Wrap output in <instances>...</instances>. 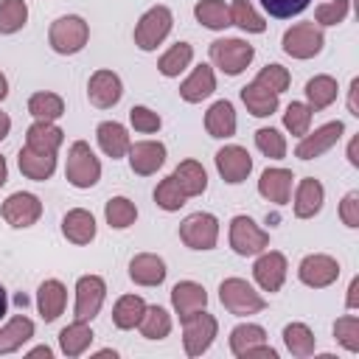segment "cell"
Returning <instances> with one entry per match:
<instances>
[{"label": "cell", "mask_w": 359, "mask_h": 359, "mask_svg": "<svg viewBox=\"0 0 359 359\" xmlns=\"http://www.w3.org/2000/svg\"><path fill=\"white\" fill-rule=\"evenodd\" d=\"M65 180L73 188H93L101 180V160L95 157V151L90 149L87 140H76L67 149V163H65Z\"/></svg>", "instance_id": "cell-1"}, {"label": "cell", "mask_w": 359, "mask_h": 359, "mask_svg": "<svg viewBox=\"0 0 359 359\" xmlns=\"http://www.w3.org/2000/svg\"><path fill=\"white\" fill-rule=\"evenodd\" d=\"M87 39H90V25L79 14H65V17H59V20L50 22L48 42H50V48L59 56H73V53L84 50Z\"/></svg>", "instance_id": "cell-2"}, {"label": "cell", "mask_w": 359, "mask_h": 359, "mask_svg": "<svg viewBox=\"0 0 359 359\" xmlns=\"http://www.w3.org/2000/svg\"><path fill=\"white\" fill-rule=\"evenodd\" d=\"M210 62L213 67H219L224 76H238L250 67V62L255 59V48L238 36H224V39H213L210 48Z\"/></svg>", "instance_id": "cell-3"}, {"label": "cell", "mask_w": 359, "mask_h": 359, "mask_svg": "<svg viewBox=\"0 0 359 359\" xmlns=\"http://www.w3.org/2000/svg\"><path fill=\"white\" fill-rule=\"evenodd\" d=\"M219 300L236 317H250L266 309V300L261 297V292H255V286L247 283L244 278H224L219 283Z\"/></svg>", "instance_id": "cell-4"}, {"label": "cell", "mask_w": 359, "mask_h": 359, "mask_svg": "<svg viewBox=\"0 0 359 359\" xmlns=\"http://www.w3.org/2000/svg\"><path fill=\"white\" fill-rule=\"evenodd\" d=\"M174 25V14L168 6H151L149 11L140 14L137 25H135V45L140 50H157V45H163V39L171 34Z\"/></svg>", "instance_id": "cell-5"}, {"label": "cell", "mask_w": 359, "mask_h": 359, "mask_svg": "<svg viewBox=\"0 0 359 359\" xmlns=\"http://www.w3.org/2000/svg\"><path fill=\"white\" fill-rule=\"evenodd\" d=\"M280 45H283V53L286 56L303 62V59H314L323 50L325 34H323V28L317 22H294L292 28H286Z\"/></svg>", "instance_id": "cell-6"}, {"label": "cell", "mask_w": 359, "mask_h": 359, "mask_svg": "<svg viewBox=\"0 0 359 359\" xmlns=\"http://www.w3.org/2000/svg\"><path fill=\"white\" fill-rule=\"evenodd\" d=\"M180 238L191 250H213L219 241V219L205 210L188 213L180 222Z\"/></svg>", "instance_id": "cell-7"}, {"label": "cell", "mask_w": 359, "mask_h": 359, "mask_svg": "<svg viewBox=\"0 0 359 359\" xmlns=\"http://www.w3.org/2000/svg\"><path fill=\"white\" fill-rule=\"evenodd\" d=\"M230 247L241 258L258 255V252H264L269 247V233L264 227H258L250 216L238 213V216L230 219Z\"/></svg>", "instance_id": "cell-8"}, {"label": "cell", "mask_w": 359, "mask_h": 359, "mask_svg": "<svg viewBox=\"0 0 359 359\" xmlns=\"http://www.w3.org/2000/svg\"><path fill=\"white\" fill-rule=\"evenodd\" d=\"M230 351L238 359H252V356H266L278 359V351L266 345V331L258 323H241L230 331Z\"/></svg>", "instance_id": "cell-9"}, {"label": "cell", "mask_w": 359, "mask_h": 359, "mask_svg": "<svg viewBox=\"0 0 359 359\" xmlns=\"http://www.w3.org/2000/svg\"><path fill=\"white\" fill-rule=\"evenodd\" d=\"M216 331H219V323L205 309L196 311V314H191L188 320H182V348H185V353L191 359L194 356H202L213 345Z\"/></svg>", "instance_id": "cell-10"}, {"label": "cell", "mask_w": 359, "mask_h": 359, "mask_svg": "<svg viewBox=\"0 0 359 359\" xmlns=\"http://www.w3.org/2000/svg\"><path fill=\"white\" fill-rule=\"evenodd\" d=\"M107 300V283L101 275H81L76 280V306H73V317L76 320H95L101 306Z\"/></svg>", "instance_id": "cell-11"}, {"label": "cell", "mask_w": 359, "mask_h": 359, "mask_svg": "<svg viewBox=\"0 0 359 359\" xmlns=\"http://www.w3.org/2000/svg\"><path fill=\"white\" fill-rule=\"evenodd\" d=\"M342 135H345V123H342V121H328V123H323V126H317L314 132H306V135L300 137V143L294 146V157H300V160H314V157L331 151V149L339 143Z\"/></svg>", "instance_id": "cell-12"}, {"label": "cell", "mask_w": 359, "mask_h": 359, "mask_svg": "<svg viewBox=\"0 0 359 359\" xmlns=\"http://www.w3.org/2000/svg\"><path fill=\"white\" fill-rule=\"evenodd\" d=\"M286 275H289V261H286L283 252H278V250H264V252H258V258H255V264H252V278H255V283H258L264 292H269V294L280 292Z\"/></svg>", "instance_id": "cell-13"}, {"label": "cell", "mask_w": 359, "mask_h": 359, "mask_svg": "<svg viewBox=\"0 0 359 359\" xmlns=\"http://www.w3.org/2000/svg\"><path fill=\"white\" fill-rule=\"evenodd\" d=\"M0 213H3V219H6L11 227L25 230V227H31V224L39 222V216H42V202H39L36 194L14 191L11 196H6Z\"/></svg>", "instance_id": "cell-14"}, {"label": "cell", "mask_w": 359, "mask_h": 359, "mask_svg": "<svg viewBox=\"0 0 359 359\" xmlns=\"http://www.w3.org/2000/svg\"><path fill=\"white\" fill-rule=\"evenodd\" d=\"M297 278L309 289H325L339 278V261L325 252H311L297 264Z\"/></svg>", "instance_id": "cell-15"}, {"label": "cell", "mask_w": 359, "mask_h": 359, "mask_svg": "<svg viewBox=\"0 0 359 359\" xmlns=\"http://www.w3.org/2000/svg\"><path fill=\"white\" fill-rule=\"evenodd\" d=\"M213 160H216L219 177H222L227 185H241V182L250 177V171H252V157H250V151H247L244 146H236V143L222 146Z\"/></svg>", "instance_id": "cell-16"}, {"label": "cell", "mask_w": 359, "mask_h": 359, "mask_svg": "<svg viewBox=\"0 0 359 359\" xmlns=\"http://www.w3.org/2000/svg\"><path fill=\"white\" fill-rule=\"evenodd\" d=\"M121 95H123V81H121V76L115 70L101 67V70H95L90 76V81H87V98H90L93 107L109 109V107H115L121 101Z\"/></svg>", "instance_id": "cell-17"}, {"label": "cell", "mask_w": 359, "mask_h": 359, "mask_svg": "<svg viewBox=\"0 0 359 359\" xmlns=\"http://www.w3.org/2000/svg\"><path fill=\"white\" fill-rule=\"evenodd\" d=\"M126 157H129V168L137 177H151L165 163V146L160 140H137L129 146Z\"/></svg>", "instance_id": "cell-18"}, {"label": "cell", "mask_w": 359, "mask_h": 359, "mask_svg": "<svg viewBox=\"0 0 359 359\" xmlns=\"http://www.w3.org/2000/svg\"><path fill=\"white\" fill-rule=\"evenodd\" d=\"M171 306H174V314L180 320H188L191 314H196L208 306V292L196 280H180L171 289Z\"/></svg>", "instance_id": "cell-19"}, {"label": "cell", "mask_w": 359, "mask_h": 359, "mask_svg": "<svg viewBox=\"0 0 359 359\" xmlns=\"http://www.w3.org/2000/svg\"><path fill=\"white\" fill-rule=\"evenodd\" d=\"M323 202H325V188H323L320 180L306 177V180L297 182L294 199H292V210H294L297 219H314L323 210Z\"/></svg>", "instance_id": "cell-20"}, {"label": "cell", "mask_w": 359, "mask_h": 359, "mask_svg": "<svg viewBox=\"0 0 359 359\" xmlns=\"http://www.w3.org/2000/svg\"><path fill=\"white\" fill-rule=\"evenodd\" d=\"M292 182H294V174L289 168H266L258 180V194L272 202V205H286L292 199Z\"/></svg>", "instance_id": "cell-21"}, {"label": "cell", "mask_w": 359, "mask_h": 359, "mask_svg": "<svg viewBox=\"0 0 359 359\" xmlns=\"http://www.w3.org/2000/svg\"><path fill=\"white\" fill-rule=\"evenodd\" d=\"M165 275H168L165 261L154 252H137L129 261V278L137 286H160L165 280Z\"/></svg>", "instance_id": "cell-22"}, {"label": "cell", "mask_w": 359, "mask_h": 359, "mask_svg": "<svg viewBox=\"0 0 359 359\" xmlns=\"http://www.w3.org/2000/svg\"><path fill=\"white\" fill-rule=\"evenodd\" d=\"M65 306H67V289H65V283L56 280V278L42 280L39 289H36V309H39L42 320L45 323L59 320V314L65 311Z\"/></svg>", "instance_id": "cell-23"}, {"label": "cell", "mask_w": 359, "mask_h": 359, "mask_svg": "<svg viewBox=\"0 0 359 359\" xmlns=\"http://www.w3.org/2000/svg\"><path fill=\"white\" fill-rule=\"evenodd\" d=\"M216 90V73L210 65H196L191 70V76L180 84V98L188 104H199L205 98H210Z\"/></svg>", "instance_id": "cell-24"}, {"label": "cell", "mask_w": 359, "mask_h": 359, "mask_svg": "<svg viewBox=\"0 0 359 359\" xmlns=\"http://www.w3.org/2000/svg\"><path fill=\"white\" fill-rule=\"evenodd\" d=\"M95 137H98L101 151H104L107 157H112V160L126 157V151H129V146H132L126 126L118 123V121H101V123L95 126Z\"/></svg>", "instance_id": "cell-25"}, {"label": "cell", "mask_w": 359, "mask_h": 359, "mask_svg": "<svg viewBox=\"0 0 359 359\" xmlns=\"http://www.w3.org/2000/svg\"><path fill=\"white\" fill-rule=\"evenodd\" d=\"M62 236L70 244H79V247L90 244L95 238V216L90 210H84V208L67 210L65 219H62Z\"/></svg>", "instance_id": "cell-26"}, {"label": "cell", "mask_w": 359, "mask_h": 359, "mask_svg": "<svg viewBox=\"0 0 359 359\" xmlns=\"http://www.w3.org/2000/svg\"><path fill=\"white\" fill-rule=\"evenodd\" d=\"M236 126H238V121H236V109H233V104H230L227 98L210 104V109L205 112V129H208L210 137L227 140V137L236 135Z\"/></svg>", "instance_id": "cell-27"}, {"label": "cell", "mask_w": 359, "mask_h": 359, "mask_svg": "<svg viewBox=\"0 0 359 359\" xmlns=\"http://www.w3.org/2000/svg\"><path fill=\"white\" fill-rule=\"evenodd\" d=\"M17 165H20L22 177H28L34 182H45L56 171V154H42V151H34V149L22 146L20 154H17Z\"/></svg>", "instance_id": "cell-28"}, {"label": "cell", "mask_w": 359, "mask_h": 359, "mask_svg": "<svg viewBox=\"0 0 359 359\" xmlns=\"http://www.w3.org/2000/svg\"><path fill=\"white\" fill-rule=\"evenodd\" d=\"M62 143H65V132L48 121H34L25 132V146L42 154H56Z\"/></svg>", "instance_id": "cell-29"}, {"label": "cell", "mask_w": 359, "mask_h": 359, "mask_svg": "<svg viewBox=\"0 0 359 359\" xmlns=\"http://www.w3.org/2000/svg\"><path fill=\"white\" fill-rule=\"evenodd\" d=\"M174 182L180 185V191L191 199V196H202L208 188V171L199 160H182L174 171H171Z\"/></svg>", "instance_id": "cell-30"}, {"label": "cell", "mask_w": 359, "mask_h": 359, "mask_svg": "<svg viewBox=\"0 0 359 359\" xmlns=\"http://www.w3.org/2000/svg\"><path fill=\"white\" fill-rule=\"evenodd\" d=\"M93 339H95V334H93L90 323H84V320H73L70 325H65L59 331V348H62V353L67 359L81 356L93 345Z\"/></svg>", "instance_id": "cell-31"}, {"label": "cell", "mask_w": 359, "mask_h": 359, "mask_svg": "<svg viewBox=\"0 0 359 359\" xmlns=\"http://www.w3.org/2000/svg\"><path fill=\"white\" fill-rule=\"evenodd\" d=\"M34 331L36 328H34V320L31 317H25V314L11 317L6 325H0V356L20 351L34 337Z\"/></svg>", "instance_id": "cell-32"}, {"label": "cell", "mask_w": 359, "mask_h": 359, "mask_svg": "<svg viewBox=\"0 0 359 359\" xmlns=\"http://www.w3.org/2000/svg\"><path fill=\"white\" fill-rule=\"evenodd\" d=\"M306 104L311 107V112H320V109H328L334 101H337V93H339V84L334 76L328 73H320L314 79L306 81Z\"/></svg>", "instance_id": "cell-33"}, {"label": "cell", "mask_w": 359, "mask_h": 359, "mask_svg": "<svg viewBox=\"0 0 359 359\" xmlns=\"http://www.w3.org/2000/svg\"><path fill=\"white\" fill-rule=\"evenodd\" d=\"M241 101H244L247 112L255 118H269L272 112H278V93L261 87L258 81H250L241 87Z\"/></svg>", "instance_id": "cell-34"}, {"label": "cell", "mask_w": 359, "mask_h": 359, "mask_svg": "<svg viewBox=\"0 0 359 359\" xmlns=\"http://www.w3.org/2000/svg\"><path fill=\"white\" fill-rule=\"evenodd\" d=\"M283 345H286V351L292 356L306 359V356H311L317 351V337L306 323H289L283 328Z\"/></svg>", "instance_id": "cell-35"}, {"label": "cell", "mask_w": 359, "mask_h": 359, "mask_svg": "<svg viewBox=\"0 0 359 359\" xmlns=\"http://www.w3.org/2000/svg\"><path fill=\"white\" fill-rule=\"evenodd\" d=\"M143 311H146V300H143L140 294H123V297H118L115 306H112V323H115V328H121V331L137 328Z\"/></svg>", "instance_id": "cell-36"}, {"label": "cell", "mask_w": 359, "mask_h": 359, "mask_svg": "<svg viewBox=\"0 0 359 359\" xmlns=\"http://www.w3.org/2000/svg\"><path fill=\"white\" fill-rule=\"evenodd\" d=\"M191 62H194V45H191V42H177V45H171V48L157 59V70H160L165 79H177Z\"/></svg>", "instance_id": "cell-37"}, {"label": "cell", "mask_w": 359, "mask_h": 359, "mask_svg": "<svg viewBox=\"0 0 359 359\" xmlns=\"http://www.w3.org/2000/svg\"><path fill=\"white\" fill-rule=\"evenodd\" d=\"M28 112H31L34 121H48V123H53V121H59V118L65 115V101H62V95L42 90V93H34V95L28 98Z\"/></svg>", "instance_id": "cell-38"}, {"label": "cell", "mask_w": 359, "mask_h": 359, "mask_svg": "<svg viewBox=\"0 0 359 359\" xmlns=\"http://www.w3.org/2000/svg\"><path fill=\"white\" fill-rule=\"evenodd\" d=\"M194 17L210 31H224L230 25V6H224V0H199L194 6Z\"/></svg>", "instance_id": "cell-39"}, {"label": "cell", "mask_w": 359, "mask_h": 359, "mask_svg": "<svg viewBox=\"0 0 359 359\" xmlns=\"http://www.w3.org/2000/svg\"><path fill=\"white\" fill-rule=\"evenodd\" d=\"M104 219L112 230H126L137 222V208L132 199L126 196H112L107 205H104Z\"/></svg>", "instance_id": "cell-40"}, {"label": "cell", "mask_w": 359, "mask_h": 359, "mask_svg": "<svg viewBox=\"0 0 359 359\" xmlns=\"http://www.w3.org/2000/svg\"><path fill=\"white\" fill-rule=\"evenodd\" d=\"M137 328L146 339H165L171 334V314L163 306H146Z\"/></svg>", "instance_id": "cell-41"}, {"label": "cell", "mask_w": 359, "mask_h": 359, "mask_svg": "<svg viewBox=\"0 0 359 359\" xmlns=\"http://www.w3.org/2000/svg\"><path fill=\"white\" fill-rule=\"evenodd\" d=\"M230 25H238L244 34H264L266 31L264 17L255 11V6L250 0H233L230 3Z\"/></svg>", "instance_id": "cell-42"}, {"label": "cell", "mask_w": 359, "mask_h": 359, "mask_svg": "<svg viewBox=\"0 0 359 359\" xmlns=\"http://www.w3.org/2000/svg\"><path fill=\"white\" fill-rule=\"evenodd\" d=\"M28 22L25 0H0V34H17Z\"/></svg>", "instance_id": "cell-43"}, {"label": "cell", "mask_w": 359, "mask_h": 359, "mask_svg": "<svg viewBox=\"0 0 359 359\" xmlns=\"http://www.w3.org/2000/svg\"><path fill=\"white\" fill-rule=\"evenodd\" d=\"M283 126H286L289 135L303 137L309 132V126H311V107L306 101H292L286 107V112H283Z\"/></svg>", "instance_id": "cell-44"}, {"label": "cell", "mask_w": 359, "mask_h": 359, "mask_svg": "<svg viewBox=\"0 0 359 359\" xmlns=\"http://www.w3.org/2000/svg\"><path fill=\"white\" fill-rule=\"evenodd\" d=\"M255 146L269 160H283L286 157V137L278 129H272V126H261L255 132Z\"/></svg>", "instance_id": "cell-45"}, {"label": "cell", "mask_w": 359, "mask_h": 359, "mask_svg": "<svg viewBox=\"0 0 359 359\" xmlns=\"http://www.w3.org/2000/svg\"><path fill=\"white\" fill-rule=\"evenodd\" d=\"M185 199H188V196L180 191V185L174 182V177H165V180L157 182V188H154V205L163 208V210H168V213L180 210V208L185 205Z\"/></svg>", "instance_id": "cell-46"}, {"label": "cell", "mask_w": 359, "mask_h": 359, "mask_svg": "<svg viewBox=\"0 0 359 359\" xmlns=\"http://www.w3.org/2000/svg\"><path fill=\"white\" fill-rule=\"evenodd\" d=\"M334 339L348 351L356 353L359 351V317L356 314H345L334 323Z\"/></svg>", "instance_id": "cell-47"}, {"label": "cell", "mask_w": 359, "mask_h": 359, "mask_svg": "<svg viewBox=\"0 0 359 359\" xmlns=\"http://www.w3.org/2000/svg\"><path fill=\"white\" fill-rule=\"evenodd\" d=\"M252 81H258L261 87H266V90H272V93H278V95H280L283 90H289V84H292V76H289V70H286L283 65L272 62V65L261 67V70H258V76H255Z\"/></svg>", "instance_id": "cell-48"}, {"label": "cell", "mask_w": 359, "mask_h": 359, "mask_svg": "<svg viewBox=\"0 0 359 359\" xmlns=\"http://www.w3.org/2000/svg\"><path fill=\"white\" fill-rule=\"evenodd\" d=\"M348 11H351V0H328V3H320L314 8V22L320 28L339 25V22H345Z\"/></svg>", "instance_id": "cell-49"}, {"label": "cell", "mask_w": 359, "mask_h": 359, "mask_svg": "<svg viewBox=\"0 0 359 359\" xmlns=\"http://www.w3.org/2000/svg\"><path fill=\"white\" fill-rule=\"evenodd\" d=\"M129 123L135 126V132L154 135V132H160L163 118H160L154 109H149V107H143V104H135V107L129 109Z\"/></svg>", "instance_id": "cell-50"}, {"label": "cell", "mask_w": 359, "mask_h": 359, "mask_svg": "<svg viewBox=\"0 0 359 359\" xmlns=\"http://www.w3.org/2000/svg\"><path fill=\"white\" fill-rule=\"evenodd\" d=\"M311 0H261L264 11L275 20H289V17H297L309 8Z\"/></svg>", "instance_id": "cell-51"}, {"label": "cell", "mask_w": 359, "mask_h": 359, "mask_svg": "<svg viewBox=\"0 0 359 359\" xmlns=\"http://www.w3.org/2000/svg\"><path fill=\"white\" fill-rule=\"evenodd\" d=\"M339 219L351 230L359 227V191H348L342 196V202H339Z\"/></svg>", "instance_id": "cell-52"}, {"label": "cell", "mask_w": 359, "mask_h": 359, "mask_svg": "<svg viewBox=\"0 0 359 359\" xmlns=\"http://www.w3.org/2000/svg\"><path fill=\"white\" fill-rule=\"evenodd\" d=\"M359 306V278H351L348 283V297H345V309H356Z\"/></svg>", "instance_id": "cell-53"}, {"label": "cell", "mask_w": 359, "mask_h": 359, "mask_svg": "<svg viewBox=\"0 0 359 359\" xmlns=\"http://www.w3.org/2000/svg\"><path fill=\"white\" fill-rule=\"evenodd\" d=\"M356 93H359V79H351V87H348V112L359 118V107H356Z\"/></svg>", "instance_id": "cell-54"}, {"label": "cell", "mask_w": 359, "mask_h": 359, "mask_svg": "<svg viewBox=\"0 0 359 359\" xmlns=\"http://www.w3.org/2000/svg\"><path fill=\"white\" fill-rule=\"evenodd\" d=\"M356 151H359V137H351V143H348V163H351L353 168H359V157H356Z\"/></svg>", "instance_id": "cell-55"}, {"label": "cell", "mask_w": 359, "mask_h": 359, "mask_svg": "<svg viewBox=\"0 0 359 359\" xmlns=\"http://www.w3.org/2000/svg\"><path fill=\"white\" fill-rule=\"evenodd\" d=\"M36 356L50 359V356H53V351H50L48 345H36V348H31V351H28V359H36Z\"/></svg>", "instance_id": "cell-56"}, {"label": "cell", "mask_w": 359, "mask_h": 359, "mask_svg": "<svg viewBox=\"0 0 359 359\" xmlns=\"http://www.w3.org/2000/svg\"><path fill=\"white\" fill-rule=\"evenodd\" d=\"M8 132H11V118L0 109V140H6V137H8Z\"/></svg>", "instance_id": "cell-57"}, {"label": "cell", "mask_w": 359, "mask_h": 359, "mask_svg": "<svg viewBox=\"0 0 359 359\" xmlns=\"http://www.w3.org/2000/svg\"><path fill=\"white\" fill-rule=\"evenodd\" d=\"M6 311H8V294H6V286L0 283V320L6 317Z\"/></svg>", "instance_id": "cell-58"}, {"label": "cell", "mask_w": 359, "mask_h": 359, "mask_svg": "<svg viewBox=\"0 0 359 359\" xmlns=\"http://www.w3.org/2000/svg\"><path fill=\"white\" fill-rule=\"evenodd\" d=\"M6 180H8V163H6V157L0 154V188L6 185Z\"/></svg>", "instance_id": "cell-59"}, {"label": "cell", "mask_w": 359, "mask_h": 359, "mask_svg": "<svg viewBox=\"0 0 359 359\" xmlns=\"http://www.w3.org/2000/svg\"><path fill=\"white\" fill-rule=\"evenodd\" d=\"M6 95H8V79H6L3 73H0V101H3Z\"/></svg>", "instance_id": "cell-60"}]
</instances>
